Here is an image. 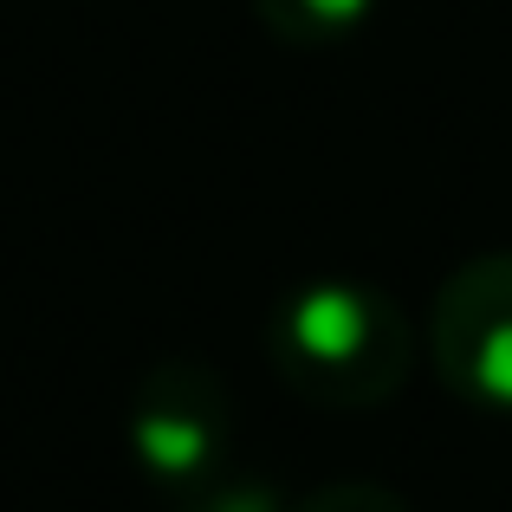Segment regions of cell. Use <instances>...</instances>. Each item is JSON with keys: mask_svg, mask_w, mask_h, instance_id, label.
<instances>
[{"mask_svg": "<svg viewBox=\"0 0 512 512\" xmlns=\"http://www.w3.org/2000/svg\"><path fill=\"white\" fill-rule=\"evenodd\" d=\"M188 512H286V506L260 480H201V500Z\"/></svg>", "mask_w": 512, "mask_h": 512, "instance_id": "cell-5", "label": "cell"}, {"mask_svg": "<svg viewBox=\"0 0 512 512\" xmlns=\"http://www.w3.org/2000/svg\"><path fill=\"white\" fill-rule=\"evenodd\" d=\"M279 376L292 396L318 402V409H370V402L396 396L415 357V325L389 292L376 286H312L286 299L266 325Z\"/></svg>", "mask_w": 512, "mask_h": 512, "instance_id": "cell-1", "label": "cell"}, {"mask_svg": "<svg viewBox=\"0 0 512 512\" xmlns=\"http://www.w3.org/2000/svg\"><path fill=\"white\" fill-rule=\"evenodd\" d=\"M435 370L461 402L512 415V253L467 260L435 299Z\"/></svg>", "mask_w": 512, "mask_h": 512, "instance_id": "cell-2", "label": "cell"}, {"mask_svg": "<svg viewBox=\"0 0 512 512\" xmlns=\"http://www.w3.org/2000/svg\"><path fill=\"white\" fill-rule=\"evenodd\" d=\"M253 7L286 46H338L370 20L376 0H253Z\"/></svg>", "mask_w": 512, "mask_h": 512, "instance_id": "cell-4", "label": "cell"}, {"mask_svg": "<svg viewBox=\"0 0 512 512\" xmlns=\"http://www.w3.org/2000/svg\"><path fill=\"white\" fill-rule=\"evenodd\" d=\"M292 512H409V506H402L396 493H383V487H363V480H350V487L312 493V500L292 506Z\"/></svg>", "mask_w": 512, "mask_h": 512, "instance_id": "cell-6", "label": "cell"}, {"mask_svg": "<svg viewBox=\"0 0 512 512\" xmlns=\"http://www.w3.org/2000/svg\"><path fill=\"white\" fill-rule=\"evenodd\" d=\"M221 383L201 363H156L130 402V441L156 480H208L221 461Z\"/></svg>", "mask_w": 512, "mask_h": 512, "instance_id": "cell-3", "label": "cell"}]
</instances>
